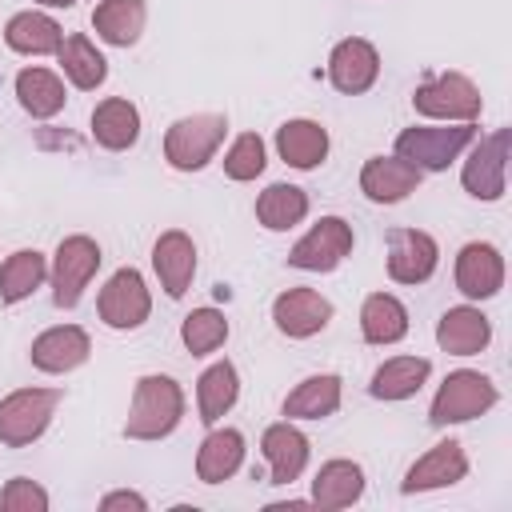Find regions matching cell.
<instances>
[{
  "label": "cell",
  "instance_id": "d590c367",
  "mask_svg": "<svg viewBox=\"0 0 512 512\" xmlns=\"http://www.w3.org/2000/svg\"><path fill=\"white\" fill-rule=\"evenodd\" d=\"M264 140L256 136V132H244V136H236L232 140V148H228V156H224V176L228 180H256L260 172H264Z\"/></svg>",
  "mask_w": 512,
  "mask_h": 512
},
{
  "label": "cell",
  "instance_id": "ba28073f",
  "mask_svg": "<svg viewBox=\"0 0 512 512\" xmlns=\"http://www.w3.org/2000/svg\"><path fill=\"white\" fill-rule=\"evenodd\" d=\"M412 108L420 116H432V120H476L484 100L476 92V84L464 76V72H444L428 84H420L412 92Z\"/></svg>",
  "mask_w": 512,
  "mask_h": 512
},
{
  "label": "cell",
  "instance_id": "52a82bcc",
  "mask_svg": "<svg viewBox=\"0 0 512 512\" xmlns=\"http://www.w3.org/2000/svg\"><path fill=\"white\" fill-rule=\"evenodd\" d=\"M356 236H352V224L340 220V216H320L288 252V264L292 268H304V272H332L348 260Z\"/></svg>",
  "mask_w": 512,
  "mask_h": 512
},
{
  "label": "cell",
  "instance_id": "5bb4252c",
  "mask_svg": "<svg viewBox=\"0 0 512 512\" xmlns=\"http://www.w3.org/2000/svg\"><path fill=\"white\" fill-rule=\"evenodd\" d=\"M456 288L468 300H488L504 288V256L496 244L472 240L456 256Z\"/></svg>",
  "mask_w": 512,
  "mask_h": 512
},
{
  "label": "cell",
  "instance_id": "8992f818",
  "mask_svg": "<svg viewBox=\"0 0 512 512\" xmlns=\"http://www.w3.org/2000/svg\"><path fill=\"white\" fill-rule=\"evenodd\" d=\"M100 268V244L92 236H64L56 244V256H52V304L56 308H76L88 280L96 276Z\"/></svg>",
  "mask_w": 512,
  "mask_h": 512
},
{
  "label": "cell",
  "instance_id": "74e56055",
  "mask_svg": "<svg viewBox=\"0 0 512 512\" xmlns=\"http://www.w3.org/2000/svg\"><path fill=\"white\" fill-rule=\"evenodd\" d=\"M100 508H104V512H112V508H132V512H144V508H148V500H144L140 492H108V496L100 500Z\"/></svg>",
  "mask_w": 512,
  "mask_h": 512
},
{
  "label": "cell",
  "instance_id": "ac0fdd59",
  "mask_svg": "<svg viewBox=\"0 0 512 512\" xmlns=\"http://www.w3.org/2000/svg\"><path fill=\"white\" fill-rule=\"evenodd\" d=\"M152 268L160 276V288L172 300H180L188 292L192 276H196V244H192V236L180 232V228L160 232V240L152 244Z\"/></svg>",
  "mask_w": 512,
  "mask_h": 512
},
{
  "label": "cell",
  "instance_id": "cb8c5ba5",
  "mask_svg": "<svg viewBox=\"0 0 512 512\" xmlns=\"http://www.w3.org/2000/svg\"><path fill=\"white\" fill-rule=\"evenodd\" d=\"M360 496H364V468L360 464H352V460H328V464H320V472L312 480V504L316 508L336 512V508L356 504Z\"/></svg>",
  "mask_w": 512,
  "mask_h": 512
},
{
  "label": "cell",
  "instance_id": "836d02e7",
  "mask_svg": "<svg viewBox=\"0 0 512 512\" xmlns=\"http://www.w3.org/2000/svg\"><path fill=\"white\" fill-rule=\"evenodd\" d=\"M48 276V260L36 248H20L0 264V300L4 304H20L28 300Z\"/></svg>",
  "mask_w": 512,
  "mask_h": 512
},
{
  "label": "cell",
  "instance_id": "83f0119b",
  "mask_svg": "<svg viewBox=\"0 0 512 512\" xmlns=\"http://www.w3.org/2000/svg\"><path fill=\"white\" fill-rule=\"evenodd\" d=\"M4 44L12 52H24V56H48V52H56L64 44V32L44 12H16L4 24Z\"/></svg>",
  "mask_w": 512,
  "mask_h": 512
},
{
  "label": "cell",
  "instance_id": "e575fe53",
  "mask_svg": "<svg viewBox=\"0 0 512 512\" xmlns=\"http://www.w3.org/2000/svg\"><path fill=\"white\" fill-rule=\"evenodd\" d=\"M180 340L192 356H208L228 340V316L220 308H196L180 324Z\"/></svg>",
  "mask_w": 512,
  "mask_h": 512
},
{
  "label": "cell",
  "instance_id": "1f68e13d",
  "mask_svg": "<svg viewBox=\"0 0 512 512\" xmlns=\"http://www.w3.org/2000/svg\"><path fill=\"white\" fill-rule=\"evenodd\" d=\"M240 396V376L228 360H216L212 368L200 372L196 380V408H200V420L204 424H216Z\"/></svg>",
  "mask_w": 512,
  "mask_h": 512
},
{
  "label": "cell",
  "instance_id": "4fadbf2b",
  "mask_svg": "<svg viewBox=\"0 0 512 512\" xmlns=\"http://www.w3.org/2000/svg\"><path fill=\"white\" fill-rule=\"evenodd\" d=\"M376 76H380V52L364 36H348V40H340L332 48V56H328V80H332L336 92L360 96V92H368L376 84Z\"/></svg>",
  "mask_w": 512,
  "mask_h": 512
},
{
  "label": "cell",
  "instance_id": "f546056e",
  "mask_svg": "<svg viewBox=\"0 0 512 512\" xmlns=\"http://www.w3.org/2000/svg\"><path fill=\"white\" fill-rule=\"evenodd\" d=\"M56 56H60L64 76H68L80 92H92V88H100V84L108 80V60H104V56L96 52V44H92L88 36H80V32L64 36V44L56 48Z\"/></svg>",
  "mask_w": 512,
  "mask_h": 512
},
{
  "label": "cell",
  "instance_id": "6da1fadb",
  "mask_svg": "<svg viewBox=\"0 0 512 512\" xmlns=\"http://www.w3.org/2000/svg\"><path fill=\"white\" fill-rule=\"evenodd\" d=\"M184 416V392L172 376L148 372L136 380L132 392V408L124 420V436L128 440H164Z\"/></svg>",
  "mask_w": 512,
  "mask_h": 512
},
{
  "label": "cell",
  "instance_id": "484cf974",
  "mask_svg": "<svg viewBox=\"0 0 512 512\" xmlns=\"http://www.w3.org/2000/svg\"><path fill=\"white\" fill-rule=\"evenodd\" d=\"M428 372H432V364L424 356H392L372 372L368 392L376 400H408V396H416L424 388Z\"/></svg>",
  "mask_w": 512,
  "mask_h": 512
},
{
  "label": "cell",
  "instance_id": "9c48e42d",
  "mask_svg": "<svg viewBox=\"0 0 512 512\" xmlns=\"http://www.w3.org/2000/svg\"><path fill=\"white\" fill-rule=\"evenodd\" d=\"M96 312L108 328L116 332H132L148 320L152 312V296H148V284L136 268H116L108 276V284L100 288V300H96Z\"/></svg>",
  "mask_w": 512,
  "mask_h": 512
},
{
  "label": "cell",
  "instance_id": "7c38bea8",
  "mask_svg": "<svg viewBox=\"0 0 512 512\" xmlns=\"http://www.w3.org/2000/svg\"><path fill=\"white\" fill-rule=\"evenodd\" d=\"M468 476V456L460 448V440H440L432 444L400 480V492L404 496H416V492H432V488H448V484H460Z\"/></svg>",
  "mask_w": 512,
  "mask_h": 512
},
{
  "label": "cell",
  "instance_id": "7a4b0ae2",
  "mask_svg": "<svg viewBox=\"0 0 512 512\" xmlns=\"http://www.w3.org/2000/svg\"><path fill=\"white\" fill-rule=\"evenodd\" d=\"M224 132H228L224 112H192V116H180L164 132V160L176 172H196V168H204L216 156Z\"/></svg>",
  "mask_w": 512,
  "mask_h": 512
},
{
  "label": "cell",
  "instance_id": "f35d334b",
  "mask_svg": "<svg viewBox=\"0 0 512 512\" xmlns=\"http://www.w3.org/2000/svg\"><path fill=\"white\" fill-rule=\"evenodd\" d=\"M36 4H48V8H72L76 0H36Z\"/></svg>",
  "mask_w": 512,
  "mask_h": 512
},
{
  "label": "cell",
  "instance_id": "4316f807",
  "mask_svg": "<svg viewBox=\"0 0 512 512\" xmlns=\"http://www.w3.org/2000/svg\"><path fill=\"white\" fill-rule=\"evenodd\" d=\"M144 0H100L92 12V28L104 44L112 48H128L140 40L144 32Z\"/></svg>",
  "mask_w": 512,
  "mask_h": 512
},
{
  "label": "cell",
  "instance_id": "5b68a950",
  "mask_svg": "<svg viewBox=\"0 0 512 512\" xmlns=\"http://www.w3.org/2000/svg\"><path fill=\"white\" fill-rule=\"evenodd\" d=\"M60 404V388H16L0 400V444L28 448L44 436Z\"/></svg>",
  "mask_w": 512,
  "mask_h": 512
},
{
  "label": "cell",
  "instance_id": "9a60e30c",
  "mask_svg": "<svg viewBox=\"0 0 512 512\" xmlns=\"http://www.w3.org/2000/svg\"><path fill=\"white\" fill-rule=\"evenodd\" d=\"M88 352H92V340H88V332L80 324H56V328H48V332H40L32 340L28 360H32V368L60 376V372L80 368L88 360Z\"/></svg>",
  "mask_w": 512,
  "mask_h": 512
},
{
  "label": "cell",
  "instance_id": "f1b7e54d",
  "mask_svg": "<svg viewBox=\"0 0 512 512\" xmlns=\"http://www.w3.org/2000/svg\"><path fill=\"white\" fill-rule=\"evenodd\" d=\"M360 332L368 344H396L408 336V308L392 292H372L360 308Z\"/></svg>",
  "mask_w": 512,
  "mask_h": 512
},
{
  "label": "cell",
  "instance_id": "30bf717a",
  "mask_svg": "<svg viewBox=\"0 0 512 512\" xmlns=\"http://www.w3.org/2000/svg\"><path fill=\"white\" fill-rule=\"evenodd\" d=\"M504 168H508V128H496L464 160L460 184L476 200H500L504 196Z\"/></svg>",
  "mask_w": 512,
  "mask_h": 512
},
{
  "label": "cell",
  "instance_id": "603a6c76",
  "mask_svg": "<svg viewBox=\"0 0 512 512\" xmlns=\"http://www.w3.org/2000/svg\"><path fill=\"white\" fill-rule=\"evenodd\" d=\"M276 152L284 164L308 172L328 156V128L316 120H288L276 128Z\"/></svg>",
  "mask_w": 512,
  "mask_h": 512
},
{
  "label": "cell",
  "instance_id": "44dd1931",
  "mask_svg": "<svg viewBox=\"0 0 512 512\" xmlns=\"http://www.w3.org/2000/svg\"><path fill=\"white\" fill-rule=\"evenodd\" d=\"M92 136L108 152H124L140 140V112L124 96H108L92 108Z\"/></svg>",
  "mask_w": 512,
  "mask_h": 512
},
{
  "label": "cell",
  "instance_id": "2e32d148",
  "mask_svg": "<svg viewBox=\"0 0 512 512\" xmlns=\"http://www.w3.org/2000/svg\"><path fill=\"white\" fill-rule=\"evenodd\" d=\"M272 320H276V328L284 336L308 340L332 320V304L316 288H288V292H280L272 300Z\"/></svg>",
  "mask_w": 512,
  "mask_h": 512
},
{
  "label": "cell",
  "instance_id": "8d00e7d4",
  "mask_svg": "<svg viewBox=\"0 0 512 512\" xmlns=\"http://www.w3.org/2000/svg\"><path fill=\"white\" fill-rule=\"evenodd\" d=\"M0 504L8 512H44L48 508V492L28 476H12L4 484V492H0Z\"/></svg>",
  "mask_w": 512,
  "mask_h": 512
},
{
  "label": "cell",
  "instance_id": "d4e9b609",
  "mask_svg": "<svg viewBox=\"0 0 512 512\" xmlns=\"http://www.w3.org/2000/svg\"><path fill=\"white\" fill-rule=\"evenodd\" d=\"M336 408H340V376L336 372L308 376L284 396V416L288 420H324Z\"/></svg>",
  "mask_w": 512,
  "mask_h": 512
},
{
  "label": "cell",
  "instance_id": "277c9868",
  "mask_svg": "<svg viewBox=\"0 0 512 512\" xmlns=\"http://www.w3.org/2000/svg\"><path fill=\"white\" fill-rule=\"evenodd\" d=\"M472 140H476V124L472 120H460L452 128L448 124L444 128L416 124V128H404L396 136V156L408 160V164H416L420 172H444Z\"/></svg>",
  "mask_w": 512,
  "mask_h": 512
},
{
  "label": "cell",
  "instance_id": "3957f363",
  "mask_svg": "<svg viewBox=\"0 0 512 512\" xmlns=\"http://www.w3.org/2000/svg\"><path fill=\"white\" fill-rule=\"evenodd\" d=\"M496 400H500V392H496V384H492L484 372L460 368V372H448L444 384L436 388V400H432V408H428V420H432L436 428L464 424V420L484 416Z\"/></svg>",
  "mask_w": 512,
  "mask_h": 512
},
{
  "label": "cell",
  "instance_id": "e0dca14e",
  "mask_svg": "<svg viewBox=\"0 0 512 512\" xmlns=\"http://www.w3.org/2000/svg\"><path fill=\"white\" fill-rule=\"evenodd\" d=\"M420 176L424 172L400 156H372L360 168V192L372 204H400L420 188Z\"/></svg>",
  "mask_w": 512,
  "mask_h": 512
},
{
  "label": "cell",
  "instance_id": "d6986e66",
  "mask_svg": "<svg viewBox=\"0 0 512 512\" xmlns=\"http://www.w3.org/2000/svg\"><path fill=\"white\" fill-rule=\"evenodd\" d=\"M260 448H264V460L272 468L268 472V484H292L308 468V436L292 420L268 424L264 436H260Z\"/></svg>",
  "mask_w": 512,
  "mask_h": 512
},
{
  "label": "cell",
  "instance_id": "d6a6232c",
  "mask_svg": "<svg viewBox=\"0 0 512 512\" xmlns=\"http://www.w3.org/2000/svg\"><path fill=\"white\" fill-rule=\"evenodd\" d=\"M16 100H20V108L28 116L48 120V116H56L64 108L68 96H64V84H60L56 72H48V68H24L16 76Z\"/></svg>",
  "mask_w": 512,
  "mask_h": 512
},
{
  "label": "cell",
  "instance_id": "4dcf8cb0",
  "mask_svg": "<svg viewBox=\"0 0 512 512\" xmlns=\"http://www.w3.org/2000/svg\"><path fill=\"white\" fill-rule=\"evenodd\" d=\"M308 216V192L296 184H268L256 196V220L268 232H288Z\"/></svg>",
  "mask_w": 512,
  "mask_h": 512
},
{
  "label": "cell",
  "instance_id": "7402d4cb",
  "mask_svg": "<svg viewBox=\"0 0 512 512\" xmlns=\"http://www.w3.org/2000/svg\"><path fill=\"white\" fill-rule=\"evenodd\" d=\"M244 464V436L236 428H212L196 452V476L204 484H224Z\"/></svg>",
  "mask_w": 512,
  "mask_h": 512
},
{
  "label": "cell",
  "instance_id": "ffe728a7",
  "mask_svg": "<svg viewBox=\"0 0 512 512\" xmlns=\"http://www.w3.org/2000/svg\"><path fill=\"white\" fill-rule=\"evenodd\" d=\"M492 340V324L480 308L472 304H460V308H448L440 320H436V344L448 352V356H476L484 352Z\"/></svg>",
  "mask_w": 512,
  "mask_h": 512
},
{
  "label": "cell",
  "instance_id": "8fae6325",
  "mask_svg": "<svg viewBox=\"0 0 512 512\" xmlns=\"http://www.w3.org/2000/svg\"><path fill=\"white\" fill-rule=\"evenodd\" d=\"M440 248L420 228H392L388 232V276L396 284H424L436 272Z\"/></svg>",
  "mask_w": 512,
  "mask_h": 512
}]
</instances>
